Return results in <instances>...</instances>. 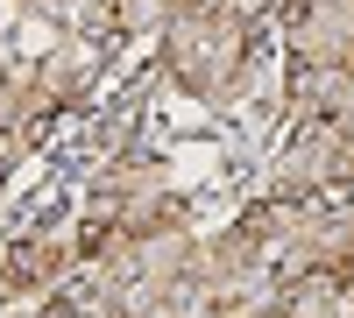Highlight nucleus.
<instances>
[{"instance_id": "1", "label": "nucleus", "mask_w": 354, "mask_h": 318, "mask_svg": "<svg viewBox=\"0 0 354 318\" xmlns=\"http://www.w3.org/2000/svg\"><path fill=\"white\" fill-rule=\"evenodd\" d=\"M255 57V28L234 0H170V21H163V64L177 85L220 99L234 92V78L248 71Z\"/></svg>"}]
</instances>
